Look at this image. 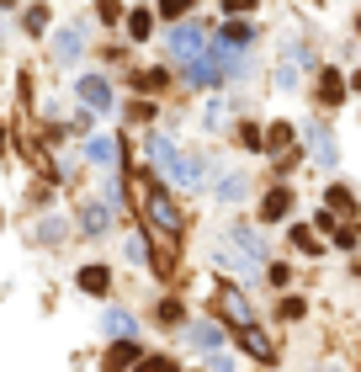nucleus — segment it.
<instances>
[{
    "label": "nucleus",
    "mask_w": 361,
    "mask_h": 372,
    "mask_svg": "<svg viewBox=\"0 0 361 372\" xmlns=\"http://www.w3.org/2000/svg\"><path fill=\"white\" fill-rule=\"evenodd\" d=\"M218 261H234V266H261L265 261V250H261V240H255L250 229H229L223 240H218Z\"/></svg>",
    "instance_id": "nucleus-1"
},
{
    "label": "nucleus",
    "mask_w": 361,
    "mask_h": 372,
    "mask_svg": "<svg viewBox=\"0 0 361 372\" xmlns=\"http://www.w3.org/2000/svg\"><path fill=\"white\" fill-rule=\"evenodd\" d=\"M165 49L176 53V59H186V64H192L197 53L207 49V27H197V22H180V27H170V37H165Z\"/></svg>",
    "instance_id": "nucleus-2"
},
{
    "label": "nucleus",
    "mask_w": 361,
    "mask_h": 372,
    "mask_svg": "<svg viewBox=\"0 0 361 372\" xmlns=\"http://www.w3.org/2000/svg\"><path fill=\"white\" fill-rule=\"evenodd\" d=\"M303 139H308V149H313V160H319V165H324V170H335L340 149H335V139H329V128H324V122H308V128H303Z\"/></svg>",
    "instance_id": "nucleus-3"
},
{
    "label": "nucleus",
    "mask_w": 361,
    "mask_h": 372,
    "mask_svg": "<svg viewBox=\"0 0 361 372\" xmlns=\"http://www.w3.org/2000/svg\"><path fill=\"white\" fill-rule=\"evenodd\" d=\"M218 309H223V319L239 330V324H255V314H250V303H244V293L239 288H223L218 293Z\"/></svg>",
    "instance_id": "nucleus-4"
},
{
    "label": "nucleus",
    "mask_w": 361,
    "mask_h": 372,
    "mask_svg": "<svg viewBox=\"0 0 361 372\" xmlns=\"http://www.w3.org/2000/svg\"><path fill=\"white\" fill-rule=\"evenodd\" d=\"M144 207H149V224H155V229L180 234V213H176V203H170V197H144Z\"/></svg>",
    "instance_id": "nucleus-5"
},
{
    "label": "nucleus",
    "mask_w": 361,
    "mask_h": 372,
    "mask_svg": "<svg viewBox=\"0 0 361 372\" xmlns=\"http://www.w3.org/2000/svg\"><path fill=\"white\" fill-rule=\"evenodd\" d=\"M80 101L91 112H112V85L101 80V75H85V80H80Z\"/></svg>",
    "instance_id": "nucleus-6"
},
{
    "label": "nucleus",
    "mask_w": 361,
    "mask_h": 372,
    "mask_svg": "<svg viewBox=\"0 0 361 372\" xmlns=\"http://www.w3.org/2000/svg\"><path fill=\"white\" fill-rule=\"evenodd\" d=\"M234 335H239V346L250 351L255 361H271V357H277V346H271V340L261 335V324H239V330H234Z\"/></svg>",
    "instance_id": "nucleus-7"
},
{
    "label": "nucleus",
    "mask_w": 361,
    "mask_h": 372,
    "mask_svg": "<svg viewBox=\"0 0 361 372\" xmlns=\"http://www.w3.org/2000/svg\"><path fill=\"white\" fill-rule=\"evenodd\" d=\"M149 155H155V170H165V176L176 181V170H180V155H176V144H170L165 133H155V139H149Z\"/></svg>",
    "instance_id": "nucleus-8"
},
{
    "label": "nucleus",
    "mask_w": 361,
    "mask_h": 372,
    "mask_svg": "<svg viewBox=\"0 0 361 372\" xmlns=\"http://www.w3.org/2000/svg\"><path fill=\"white\" fill-rule=\"evenodd\" d=\"M74 282H80V293H96V298H101V293L112 288V271H107V266H85Z\"/></svg>",
    "instance_id": "nucleus-9"
},
{
    "label": "nucleus",
    "mask_w": 361,
    "mask_h": 372,
    "mask_svg": "<svg viewBox=\"0 0 361 372\" xmlns=\"http://www.w3.org/2000/svg\"><path fill=\"white\" fill-rule=\"evenodd\" d=\"M287 207H292V192H282V186H277V192H265L261 218H265V224H277V218H287Z\"/></svg>",
    "instance_id": "nucleus-10"
},
{
    "label": "nucleus",
    "mask_w": 361,
    "mask_h": 372,
    "mask_svg": "<svg viewBox=\"0 0 361 372\" xmlns=\"http://www.w3.org/2000/svg\"><path fill=\"white\" fill-rule=\"evenodd\" d=\"M244 192H250V176H239V170L218 181V203H244Z\"/></svg>",
    "instance_id": "nucleus-11"
},
{
    "label": "nucleus",
    "mask_w": 361,
    "mask_h": 372,
    "mask_svg": "<svg viewBox=\"0 0 361 372\" xmlns=\"http://www.w3.org/2000/svg\"><path fill=\"white\" fill-rule=\"evenodd\" d=\"M80 49H85V32H80V27H64V32L53 37V53H59V59H74Z\"/></svg>",
    "instance_id": "nucleus-12"
},
{
    "label": "nucleus",
    "mask_w": 361,
    "mask_h": 372,
    "mask_svg": "<svg viewBox=\"0 0 361 372\" xmlns=\"http://www.w3.org/2000/svg\"><path fill=\"white\" fill-rule=\"evenodd\" d=\"M101 330H107L112 340H128L133 330H138V324H133V314H128V309H112V314H107V324H101Z\"/></svg>",
    "instance_id": "nucleus-13"
},
{
    "label": "nucleus",
    "mask_w": 361,
    "mask_h": 372,
    "mask_svg": "<svg viewBox=\"0 0 361 372\" xmlns=\"http://www.w3.org/2000/svg\"><path fill=\"white\" fill-rule=\"evenodd\" d=\"M192 346L197 351H218L223 346V330H218V324H192Z\"/></svg>",
    "instance_id": "nucleus-14"
},
{
    "label": "nucleus",
    "mask_w": 361,
    "mask_h": 372,
    "mask_svg": "<svg viewBox=\"0 0 361 372\" xmlns=\"http://www.w3.org/2000/svg\"><path fill=\"white\" fill-rule=\"evenodd\" d=\"M32 240L37 245H59L64 240V218H43V224H32Z\"/></svg>",
    "instance_id": "nucleus-15"
},
{
    "label": "nucleus",
    "mask_w": 361,
    "mask_h": 372,
    "mask_svg": "<svg viewBox=\"0 0 361 372\" xmlns=\"http://www.w3.org/2000/svg\"><path fill=\"white\" fill-rule=\"evenodd\" d=\"M287 144H292V128H287V122H277V128L265 133V149H271L277 160H287Z\"/></svg>",
    "instance_id": "nucleus-16"
},
{
    "label": "nucleus",
    "mask_w": 361,
    "mask_h": 372,
    "mask_svg": "<svg viewBox=\"0 0 361 372\" xmlns=\"http://www.w3.org/2000/svg\"><path fill=\"white\" fill-rule=\"evenodd\" d=\"M112 155H117L112 139H91V144H85V160H91V165H112Z\"/></svg>",
    "instance_id": "nucleus-17"
},
{
    "label": "nucleus",
    "mask_w": 361,
    "mask_h": 372,
    "mask_svg": "<svg viewBox=\"0 0 361 372\" xmlns=\"http://www.w3.org/2000/svg\"><path fill=\"white\" fill-rule=\"evenodd\" d=\"M107 224H112L107 207H80V229H85V234H101Z\"/></svg>",
    "instance_id": "nucleus-18"
},
{
    "label": "nucleus",
    "mask_w": 361,
    "mask_h": 372,
    "mask_svg": "<svg viewBox=\"0 0 361 372\" xmlns=\"http://www.w3.org/2000/svg\"><path fill=\"white\" fill-rule=\"evenodd\" d=\"M149 32H155V16H149V11H133L128 16V37H133V43H144Z\"/></svg>",
    "instance_id": "nucleus-19"
},
{
    "label": "nucleus",
    "mask_w": 361,
    "mask_h": 372,
    "mask_svg": "<svg viewBox=\"0 0 361 372\" xmlns=\"http://www.w3.org/2000/svg\"><path fill=\"white\" fill-rule=\"evenodd\" d=\"M223 37H229V43H239V49H244V43H255V27H250V22H239V16H234V22L223 27Z\"/></svg>",
    "instance_id": "nucleus-20"
},
{
    "label": "nucleus",
    "mask_w": 361,
    "mask_h": 372,
    "mask_svg": "<svg viewBox=\"0 0 361 372\" xmlns=\"http://www.w3.org/2000/svg\"><path fill=\"white\" fill-rule=\"evenodd\" d=\"M122 361H138V346H133V335L112 346V367H122Z\"/></svg>",
    "instance_id": "nucleus-21"
},
{
    "label": "nucleus",
    "mask_w": 361,
    "mask_h": 372,
    "mask_svg": "<svg viewBox=\"0 0 361 372\" xmlns=\"http://www.w3.org/2000/svg\"><path fill=\"white\" fill-rule=\"evenodd\" d=\"M22 27L27 32H43V27H48V6H32V11L22 16Z\"/></svg>",
    "instance_id": "nucleus-22"
},
{
    "label": "nucleus",
    "mask_w": 361,
    "mask_h": 372,
    "mask_svg": "<svg viewBox=\"0 0 361 372\" xmlns=\"http://www.w3.org/2000/svg\"><path fill=\"white\" fill-rule=\"evenodd\" d=\"M329 213H350V192H346V186H329Z\"/></svg>",
    "instance_id": "nucleus-23"
},
{
    "label": "nucleus",
    "mask_w": 361,
    "mask_h": 372,
    "mask_svg": "<svg viewBox=\"0 0 361 372\" xmlns=\"http://www.w3.org/2000/svg\"><path fill=\"white\" fill-rule=\"evenodd\" d=\"M340 91H346V85H340V75H324V85H319V96H324L329 107L340 101Z\"/></svg>",
    "instance_id": "nucleus-24"
},
{
    "label": "nucleus",
    "mask_w": 361,
    "mask_h": 372,
    "mask_svg": "<svg viewBox=\"0 0 361 372\" xmlns=\"http://www.w3.org/2000/svg\"><path fill=\"white\" fill-rule=\"evenodd\" d=\"M292 240H298V245H303V250H308V255L319 250V240H313V229H308V224H298V229H292Z\"/></svg>",
    "instance_id": "nucleus-25"
},
{
    "label": "nucleus",
    "mask_w": 361,
    "mask_h": 372,
    "mask_svg": "<svg viewBox=\"0 0 361 372\" xmlns=\"http://www.w3.org/2000/svg\"><path fill=\"white\" fill-rule=\"evenodd\" d=\"M192 11V0H159V16H186Z\"/></svg>",
    "instance_id": "nucleus-26"
},
{
    "label": "nucleus",
    "mask_w": 361,
    "mask_h": 372,
    "mask_svg": "<svg viewBox=\"0 0 361 372\" xmlns=\"http://www.w3.org/2000/svg\"><path fill=\"white\" fill-rule=\"evenodd\" d=\"M138 85H144V91H159V85H165V70H149V75H144Z\"/></svg>",
    "instance_id": "nucleus-27"
},
{
    "label": "nucleus",
    "mask_w": 361,
    "mask_h": 372,
    "mask_svg": "<svg viewBox=\"0 0 361 372\" xmlns=\"http://www.w3.org/2000/svg\"><path fill=\"white\" fill-rule=\"evenodd\" d=\"M223 11H229V16H239V11H255V0H223Z\"/></svg>",
    "instance_id": "nucleus-28"
},
{
    "label": "nucleus",
    "mask_w": 361,
    "mask_h": 372,
    "mask_svg": "<svg viewBox=\"0 0 361 372\" xmlns=\"http://www.w3.org/2000/svg\"><path fill=\"white\" fill-rule=\"evenodd\" d=\"M96 11H101V22H117V0H101Z\"/></svg>",
    "instance_id": "nucleus-29"
},
{
    "label": "nucleus",
    "mask_w": 361,
    "mask_h": 372,
    "mask_svg": "<svg viewBox=\"0 0 361 372\" xmlns=\"http://www.w3.org/2000/svg\"><path fill=\"white\" fill-rule=\"evenodd\" d=\"M0 6H11V0H0Z\"/></svg>",
    "instance_id": "nucleus-30"
},
{
    "label": "nucleus",
    "mask_w": 361,
    "mask_h": 372,
    "mask_svg": "<svg viewBox=\"0 0 361 372\" xmlns=\"http://www.w3.org/2000/svg\"><path fill=\"white\" fill-rule=\"evenodd\" d=\"M0 149H6V139H0Z\"/></svg>",
    "instance_id": "nucleus-31"
}]
</instances>
